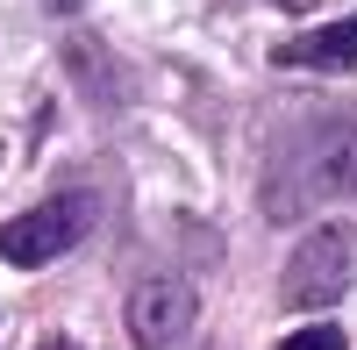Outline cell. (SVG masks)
Listing matches in <instances>:
<instances>
[{
    "label": "cell",
    "mask_w": 357,
    "mask_h": 350,
    "mask_svg": "<svg viewBox=\"0 0 357 350\" xmlns=\"http://www.w3.org/2000/svg\"><path fill=\"white\" fill-rule=\"evenodd\" d=\"M86 229H93V200L86 193L43 200V208H29V215H15L8 229H0V257L22 265V272H36V265H50V257H65Z\"/></svg>",
    "instance_id": "obj_3"
},
{
    "label": "cell",
    "mask_w": 357,
    "mask_h": 350,
    "mask_svg": "<svg viewBox=\"0 0 357 350\" xmlns=\"http://www.w3.org/2000/svg\"><path fill=\"white\" fill-rule=\"evenodd\" d=\"M279 350H350V343H343V329H336V322H314V329H293Z\"/></svg>",
    "instance_id": "obj_6"
},
{
    "label": "cell",
    "mask_w": 357,
    "mask_h": 350,
    "mask_svg": "<svg viewBox=\"0 0 357 350\" xmlns=\"http://www.w3.org/2000/svg\"><path fill=\"white\" fill-rule=\"evenodd\" d=\"M329 200H357V107L329 114L301 151L279 165V179H264V215L272 222H301Z\"/></svg>",
    "instance_id": "obj_1"
},
{
    "label": "cell",
    "mask_w": 357,
    "mask_h": 350,
    "mask_svg": "<svg viewBox=\"0 0 357 350\" xmlns=\"http://www.w3.org/2000/svg\"><path fill=\"white\" fill-rule=\"evenodd\" d=\"M36 350H79V343H72V336H43Z\"/></svg>",
    "instance_id": "obj_7"
},
{
    "label": "cell",
    "mask_w": 357,
    "mask_h": 350,
    "mask_svg": "<svg viewBox=\"0 0 357 350\" xmlns=\"http://www.w3.org/2000/svg\"><path fill=\"white\" fill-rule=\"evenodd\" d=\"M272 65H286V72H350L357 65V8L336 15V22H321V29L286 36L272 50Z\"/></svg>",
    "instance_id": "obj_5"
},
{
    "label": "cell",
    "mask_w": 357,
    "mask_h": 350,
    "mask_svg": "<svg viewBox=\"0 0 357 350\" xmlns=\"http://www.w3.org/2000/svg\"><path fill=\"white\" fill-rule=\"evenodd\" d=\"M193 314H200V294L186 279H172V272L136 279V294H129V336L143 350H172L178 336L193 329Z\"/></svg>",
    "instance_id": "obj_4"
},
{
    "label": "cell",
    "mask_w": 357,
    "mask_h": 350,
    "mask_svg": "<svg viewBox=\"0 0 357 350\" xmlns=\"http://www.w3.org/2000/svg\"><path fill=\"white\" fill-rule=\"evenodd\" d=\"M350 272H357V236L343 222H314L301 243H293L286 272H279V300L293 314H321L350 294Z\"/></svg>",
    "instance_id": "obj_2"
},
{
    "label": "cell",
    "mask_w": 357,
    "mask_h": 350,
    "mask_svg": "<svg viewBox=\"0 0 357 350\" xmlns=\"http://www.w3.org/2000/svg\"><path fill=\"white\" fill-rule=\"evenodd\" d=\"M279 8H301V0H279Z\"/></svg>",
    "instance_id": "obj_9"
},
{
    "label": "cell",
    "mask_w": 357,
    "mask_h": 350,
    "mask_svg": "<svg viewBox=\"0 0 357 350\" xmlns=\"http://www.w3.org/2000/svg\"><path fill=\"white\" fill-rule=\"evenodd\" d=\"M50 8H57V15H72V8H79V0H50Z\"/></svg>",
    "instance_id": "obj_8"
}]
</instances>
